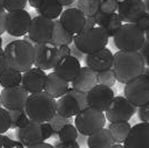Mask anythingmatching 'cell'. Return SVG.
Masks as SVG:
<instances>
[{
    "label": "cell",
    "mask_w": 149,
    "mask_h": 148,
    "mask_svg": "<svg viewBox=\"0 0 149 148\" xmlns=\"http://www.w3.org/2000/svg\"><path fill=\"white\" fill-rule=\"evenodd\" d=\"M125 148H149V124L139 123L131 127L124 142Z\"/></svg>",
    "instance_id": "20"
},
{
    "label": "cell",
    "mask_w": 149,
    "mask_h": 148,
    "mask_svg": "<svg viewBox=\"0 0 149 148\" xmlns=\"http://www.w3.org/2000/svg\"><path fill=\"white\" fill-rule=\"evenodd\" d=\"M139 54L143 56V60H145V64L146 66L149 68V41L145 40L143 47L139 50Z\"/></svg>",
    "instance_id": "41"
},
{
    "label": "cell",
    "mask_w": 149,
    "mask_h": 148,
    "mask_svg": "<svg viewBox=\"0 0 149 148\" xmlns=\"http://www.w3.org/2000/svg\"><path fill=\"white\" fill-rule=\"evenodd\" d=\"M2 140H3V148H17L21 145L17 139H13L6 135H2Z\"/></svg>",
    "instance_id": "40"
},
{
    "label": "cell",
    "mask_w": 149,
    "mask_h": 148,
    "mask_svg": "<svg viewBox=\"0 0 149 148\" xmlns=\"http://www.w3.org/2000/svg\"><path fill=\"white\" fill-rule=\"evenodd\" d=\"M143 5H145V9H146V13H149V0H143Z\"/></svg>",
    "instance_id": "52"
},
{
    "label": "cell",
    "mask_w": 149,
    "mask_h": 148,
    "mask_svg": "<svg viewBox=\"0 0 149 148\" xmlns=\"http://www.w3.org/2000/svg\"><path fill=\"white\" fill-rule=\"evenodd\" d=\"M41 1H42V0H28V3H29V6L32 7V8L38 9L39 6H40V3H41Z\"/></svg>",
    "instance_id": "51"
},
{
    "label": "cell",
    "mask_w": 149,
    "mask_h": 148,
    "mask_svg": "<svg viewBox=\"0 0 149 148\" xmlns=\"http://www.w3.org/2000/svg\"><path fill=\"white\" fill-rule=\"evenodd\" d=\"M120 0H101L99 7V13L102 15H112L116 13L118 9Z\"/></svg>",
    "instance_id": "35"
},
{
    "label": "cell",
    "mask_w": 149,
    "mask_h": 148,
    "mask_svg": "<svg viewBox=\"0 0 149 148\" xmlns=\"http://www.w3.org/2000/svg\"><path fill=\"white\" fill-rule=\"evenodd\" d=\"M115 98V93L110 87L96 85L86 94L87 106L93 109L105 112Z\"/></svg>",
    "instance_id": "13"
},
{
    "label": "cell",
    "mask_w": 149,
    "mask_h": 148,
    "mask_svg": "<svg viewBox=\"0 0 149 148\" xmlns=\"http://www.w3.org/2000/svg\"><path fill=\"white\" fill-rule=\"evenodd\" d=\"M87 106L86 93H80L69 88L68 91L57 100V114L66 118L77 116Z\"/></svg>",
    "instance_id": "7"
},
{
    "label": "cell",
    "mask_w": 149,
    "mask_h": 148,
    "mask_svg": "<svg viewBox=\"0 0 149 148\" xmlns=\"http://www.w3.org/2000/svg\"><path fill=\"white\" fill-rule=\"evenodd\" d=\"M15 135L16 139L25 148L45 142L41 124L32 121L30 119L25 127L15 129Z\"/></svg>",
    "instance_id": "15"
},
{
    "label": "cell",
    "mask_w": 149,
    "mask_h": 148,
    "mask_svg": "<svg viewBox=\"0 0 149 148\" xmlns=\"http://www.w3.org/2000/svg\"><path fill=\"white\" fill-rule=\"evenodd\" d=\"M97 84V73L88 67H81L74 80L71 81V88L80 93L87 94Z\"/></svg>",
    "instance_id": "22"
},
{
    "label": "cell",
    "mask_w": 149,
    "mask_h": 148,
    "mask_svg": "<svg viewBox=\"0 0 149 148\" xmlns=\"http://www.w3.org/2000/svg\"><path fill=\"white\" fill-rule=\"evenodd\" d=\"M101 0H77V9L85 15V17H93L99 13Z\"/></svg>",
    "instance_id": "30"
},
{
    "label": "cell",
    "mask_w": 149,
    "mask_h": 148,
    "mask_svg": "<svg viewBox=\"0 0 149 148\" xmlns=\"http://www.w3.org/2000/svg\"><path fill=\"white\" fill-rule=\"evenodd\" d=\"M97 26V20L95 17H86L85 20V27H84V30H89V29H93ZM82 30V31H84Z\"/></svg>",
    "instance_id": "47"
},
{
    "label": "cell",
    "mask_w": 149,
    "mask_h": 148,
    "mask_svg": "<svg viewBox=\"0 0 149 148\" xmlns=\"http://www.w3.org/2000/svg\"><path fill=\"white\" fill-rule=\"evenodd\" d=\"M3 1L5 0H0V8H3Z\"/></svg>",
    "instance_id": "56"
},
{
    "label": "cell",
    "mask_w": 149,
    "mask_h": 148,
    "mask_svg": "<svg viewBox=\"0 0 149 148\" xmlns=\"http://www.w3.org/2000/svg\"><path fill=\"white\" fill-rule=\"evenodd\" d=\"M29 94L21 85L3 88L0 93L1 105L7 110H25L26 101Z\"/></svg>",
    "instance_id": "12"
},
{
    "label": "cell",
    "mask_w": 149,
    "mask_h": 148,
    "mask_svg": "<svg viewBox=\"0 0 149 148\" xmlns=\"http://www.w3.org/2000/svg\"><path fill=\"white\" fill-rule=\"evenodd\" d=\"M93 17L97 20V26L105 31L108 37H113L116 32L119 30V28L124 24L121 19L119 18L117 13H112V15H102L98 13Z\"/></svg>",
    "instance_id": "24"
},
{
    "label": "cell",
    "mask_w": 149,
    "mask_h": 148,
    "mask_svg": "<svg viewBox=\"0 0 149 148\" xmlns=\"http://www.w3.org/2000/svg\"><path fill=\"white\" fill-rule=\"evenodd\" d=\"M80 60H78L72 56H68L57 62L56 66L54 67V73H56L66 81L71 82L76 75L78 74V71L80 70Z\"/></svg>",
    "instance_id": "21"
},
{
    "label": "cell",
    "mask_w": 149,
    "mask_h": 148,
    "mask_svg": "<svg viewBox=\"0 0 149 148\" xmlns=\"http://www.w3.org/2000/svg\"><path fill=\"white\" fill-rule=\"evenodd\" d=\"M6 10L3 8H0V36L6 32Z\"/></svg>",
    "instance_id": "44"
},
{
    "label": "cell",
    "mask_w": 149,
    "mask_h": 148,
    "mask_svg": "<svg viewBox=\"0 0 149 148\" xmlns=\"http://www.w3.org/2000/svg\"><path fill=\"white\" fill-rule=\"evenodd\" d=\"M116 77L112 71V69H108L105 71L97 73V84L98 85H104V86L110 87L111 88L116 84Z\"/></svg>",
    "instance_id": "34"
},
{
    "label": "cell",
    "mask_w": 149,
    "mask_h": 148,
    "mask_svg": "<svg viewBox=\"0 0 149 148\" xmlns=\"http://www.w3.org/2000/svg\"><path fill=\"white\" fill-rule=\"evenodd\" d=\"M137 111V107L131 104L125 96H115L111 104L105 111L108 121H128Z\"/></svg>",
    "instance_id": "9"
},
{
    "label": "cell",
    "mask_w": 149,
    "mask_h": 148,
    "mask_svg": "<svg viewBox=\"0 0 149 148\" xmlns=\"http://www.w3.org/2000/svg\"><path fill=\"white\" fill-rule=\"evenodd\" d=\"M0 148H3V140H2V135H0Z\"/></svg>",
    "instance_id": "55"
},
{
    "label": "cell",
    "mask_w": 149,
    "mask_h": 148,
    "mask_svg": "<svg viewBox=\"0 0 149 148\" xmlns=\"http://www.w3.org/2000/svg\"><path fill=\"white\" fill-rule=\"evenodd\" d=\"M26 148H55V147H54V145L44 142H39V144H36V145H32V146H29V147H26Z\"/></svg>",
    "instance_id": "49"
},
{
    "label": "cell",
    "mask_w": 149,
    "mask_h": 148,
    "mask_svg": "<svg viewBox=\"0 0 149 148\" xmlns=\"http://www.w3.org/2000/svg\"><path fill=\"white\" fill-rule=\"evenodd\" d=\"M54 30V20L36 16L31 19V24L28 30V38L33 45L35 43H48L51 41Z\"/></svg>",
    "instance_id": "11"
},
{
    "label": "cell",
    "mask_w": 149,
    "mask_h": 148,
    "mask_svg": "<svg viewBox=\"0 0 149 148\" xmlns=\"http://www.w3.org/2000/svg\"><path fill=\"white\" fill-rule=\"evenodd\" d=\"M9 112H10V117H11L10 129L22 128L29 121V118H28L25 110H11Z\"/></svg>",
    "instance_id": "32"
},
{
    "label": "cell",
    "mask_w": 149,
    "mask_h": 148,
    "mask_svg": "<svg viewBox=\"0 0 149 148\" xmlns=\"http://www.w3.org/2000/svg\"><path fill=\"white\" fill-rule=\"evenodd\" d=\"M47 80V74L46 71L39 69V68H30L29 70L22 74V80L21 86L26 89V91L31 94H37L44 91Z\"/></svg>",
    "instance_id": "17"
},
{
    "label": "cell",
    "mask_w": 149,
    "mask_h": 148,
    "mask_svg": "<svg viewBox=\"0 0 149 148\" xmlns=\"http://www.w3.org/2000/svg\"><path fill=\"white\" fill-rule=\"evenodd\" d=\"M145 40V32H143L134 24H123L113 36L115 46L118 48L119 51H139Z\"/></svg>",
    "instance_id": "4"
},
{
    "label": "cell",
    "mask_w": 149,
    "mask_h": 148,
    "mask_svg": "<svg viewBox=\"0 0 149 148\" xmlns=\"http://www.w3.org/2000/svg\"><path fill=\"white\" fill-rule=\"evenodd\" d=\"M107 129L115 144H124L125 139L127 138L131 129V126L128 121H112L109 124Z\"/></svg>",
    "instance_id": "28"
},
{
    "label": "cell",
    "mask_w": 149,
    "mask_h": 148,
    "mask_svg": "<svg viewBox=\"0 0 149 148\" xmlns=\"http://www.w3.org/2000/svg\"><path fill=\"white\" fill-rule=\"evenodd\" d=\"M35 60L33 65L36 68L41 70H49L54 69L56 64L59 61L58 54H57V47L50 43H35Z\"/></svg>",
    "instance_id": "14"
},
{
    "label": "cell",
    "mask_w": 149,
    "mask_h": 148,
    "mask_svg": "<svg viewBox=\"0 0 149 148\" xmlns=\"http://www.w3.org/2000/svg\"><path fill=\"white\" fill-rule=\"evenodd\" d=\"M57 54H58V59L59 60L62 58H66V57L70 56V47L67 45L59 46V47H57Z\"/></svg>",
    "instance_id": "42"
},
{
    "label": "cell",
    "mask_w": 149,
    "mask_h": 148,
    "mask_svg": "<svg viewBox=\"0 0 149 148\" xmlns=\"http://www.w3.org/2000/svg\"><path fill=\"white\" fill-rule=\"evenodd\" d=\"M125 97L135 107H141L149 103V77L140 75L125 84Z\"/></svg>",
    "instance_id": "8"
},
{
    "label": "cell",
    "mask_w": 149,
    "mask_h": 148,
    "mask_svg": "<svg viewBox=\"0 0 149 148\" xmlns=\"http://www.w3.org/2000/svg\"><path fill=\"white\" fill-rule=\"evenodd\" d=\"M7 68L24 74L33 66L35 49L33 43L24 39L13 40L3 49Z\"/></svg>",
    "instance_id": "2"
},
{
    "label": "cell",
    "mask_w": 149,
    "mask_h": 148,
    "mask_svg": "<svg viewBox=\"0 0 149 148\" xmlns=\"http://www.w3.org/2000/svg\"><path fill=\"white\" fill-rule=\"evenodd\" d=\"M55 148H80L79 144L77 142H56L54 145Z\"/></svg>",
    "instance_id": "45"
},
{
    "label": "cell",
    "mask_w": 149,
    "mask_h": 148,
    "mask_svg": "<svg viewBox=\"0 0 149 148\" xmlns=\"http://www.w3.org/2000/svg\"><path fill=\"white\" fill-rule=\"evenodd\" d=\"M109 37L99 27H95L89 30H84L74 37V45L84 55H89L98 50L106 48Z\"/></svg>",
    "instance_id": "5"
},
{
    "label": "cell",
    "mask_w": 149,
    "mask_h": 148,
    "mask_svg": "<svg viewBox=\"0 0 149 148\" xmlns=\"http://www.w3.org/2000/svg\"><path fill=\"white\" fill-rule=\"evenodd\" d=\"M25 111L32 121L48 123L57 112V100L45 91L31 94L26 101Z\"/></svg>",
    "instance_id": "3"
},
{
    "label": "cell",
    "mask_w": 149,
    "mask_h": 148,
    "mask_svg": "<svg viewBox=\"0 0 149 148\" xmlns=\"http://www.w3.org/2000/svg\"><path fill=\"white\" fill-rule=\"evenodd\" d=\"M145 37H146V40L149 41V28H148V30L145 32Z\"/></svg>",
    "instance_id": "54"
},
{
    "label": "cell",
    "mask_w": 149,
    "mask_h": 148,
    "mask_svg": "<svg viewBox=\"0 0 149 148\" xmlns=\"http://www.w3.org/2000/svg\"><path fill=\"white\" fill-rule=\"evenodd\" d=\"M0 49H2V38L0 36Z\"/></svg>",
    "instance_id": "57"
},
{
    "label": "cell",
    "mask_w": 149,
    "mask_h": 148,
    "mask_svg": "<svg viewBox=\"0 0 149 148\" xmlns=\"http://www.w3.org/2000/svg\"><path fill=\"white\" fill-rule=\"evenodd\" d=\"M86 17L79 9L76 7H70L63 10L59 17V21L61 26L71 35H78L84 30Z\"/></svg>",
    "instance_id": "16"
},
{
    "label": "cell",
    "mask_w": 149,
    "mask_h": 148,
    "mask_svg": "<svg viewBox=\"0 0 149 148\" xmlns=\"http://www.w3.org/2000/svg\"><path fill=\"white\" fill-rule=\"evenodd\" d=\"M38 10V15L50 20H56L63 11V7L58 0H42Z\"/></svg>",
    "instance_id": "26"
},
{
    "label": "cell",
    "mask_w": 149,
    "mask_h": 148,
    "mask_svg": "<svg viewBox=\"0 0 149 148\" xmlns=\"http://www.w3.org/2000/svg\"><path fill=\"white\" fill-rule=\"evenodd\" d=\"M87 145L89 148H111L115 142L107 128H101L93 135L87 137Z\"/></svg>",
    "instance_id": "25"
},
{
    "label": "cell",
    "mask_w": 149,
    "mask_h": 148,
    "mask_svg": "<svg viewBox=\"0 0 149 148\" xmlns=\"http://www.w3.org/2000/svg\"><path fill=\"white\" fill-rule=\"evenodd\" d=\"M11 126V117L9 110L0 107V135H3L10 129Z\"/></svg>",
    "instance_id": "36"
},
{
    "label": "cell",
    "mask_w": 149,
    "mask_h": 148,
    "mask_svg": "<svg viewBox=\"0 0 149 148\" xmlns=\"http://www.w3.org/2000/svg\"><path fill=\"white\" fill-rule=\"evenodd\" d=\"M111 148H125V147H124V145H123V144H115Z\"/></svg>",
    "instance_id": "53"
},
{
    "label": "cell",
    "mask_w": 149,
    "mask_h": 148,
    "mask_svg": "<svg viewBox=\"0 0 149 148\" xmlns=\"http://www.w3.org/2000/svg\"><path fill=\"white\" fill-rule=\"evenodd\" d=\"M112 61H113V54L108 48H104L96 52L85 56L86 67L90 68L95 73L111 69Z\"/></svg>",
    "instance_id": "19"
},
{
    "label": "cell",
    "mask_w": 149,
    "mask_h": 148,
    "mask_svg": "<svg viewBox=\"0 0 149 148\" xmlns=\"http://www.w3.org/2000/svg\"><path fill=\"white\" fill-rule=\"evenodd\" d=\"M41 129H42V135H44L45 142H46L47 139H49L50 137H52V135H54V130H52L49 123L41 124Z\"/></svg>",
    "instance_id": "43"
},
{
    "label": "cell",
    "mask_w": 149,
    "mask_h": 148,
    "mask_svg": "<svg viewBox=\"0 0 149 148\" xmlns=\"http://www.w3.org/2000/svg\"><path fill=\"white\" fill-rule=\"evenodd\" d=\"M69 82L62 79L60 76H58L56 73H50L47 75V80L45 86V93H47L50 97L54 99L60 98L68 91Z\"/></svg>",
    "instance_id": "23"
},
{
    "label": "cell",
    "mask_w": 149,
    "mask_h": 148,
    "mask_svg": "<svg viewBox=\"0 0 149 148\" xmlns=\"http://www.w3.org/2000/svg\"><path fill=\"white\" fill-rule=\"evenodd\" d=\"M143 13H146L143 0H121L117 15L125 24H134Z\"/></svg>",
    "instance_id": "18"
},
{
    "label": "cell",
    "mask_w": 149,
    "mask_h": 148,
    "mask_svg": "<svg viewBox=\"0 0 149 148\" xmlns=\"http://www.w3.org/2000/svg\"><path fill=\"white\" fill-rule=\"evenodd\" d=\"M106 120L105 112L86 107L77 116H74V127L79 134L88 137L104 128Z\"/></svg>",
    "instance_id": "6"
},
{
    "label": "cell",
    "mask_w": 149,
    "mask_h": 148,
    "mask_svg": "<svg viewBox=\"0 0 149 148\" xmlns=\"http://www.w3.org/2000/svg\"><path fill=\"white\" fill-rule=\"evenodd\" d=\"M134 25L136 26V27H138L143 32H146L149 28V13H143V15L134 22Z\"/></svg>",
    "instance_id": "38"
},
{
    "label": "cell",
    "mask_w": 149,
    "mask_h": 148,
    "mask_svg": "<svg viewBox=\"0 0 149 148\" xmlns=\"http://www.w3.org/2000/svg\"><path fill=\"white\" fill-rule=\"evenodd\" d=\"M27 3H28V0H5L3 9L7 13L16 11V10H24Z\"/></svg>",
    "instance_id": "37"
},
{
    "label": "cell",
    "mask_w": 149,
    "mask_h": 148,
    "mask_svg": "<svg viewBox=\"0 0 149 148\" xmlns=\"http://www.w3.org/2000/svg\"><path fill=\"white\" fill-rule=\"evenodd\" d=\"M60 3H61L62 7H67V8H70V6H72L76 0H58Z\"/></svg>",
    "instance_id": "50"
},
{
    "label": "cell",
    "mask_w": 149,
    "mask_h": 148,
    "mask_svg": "<svg viewBox=\"0 0 149 148\" xmlns=\"http://www.w3.org/2000/svg\"><path fill=\"white\" fill-rule=\"evenodd\" d=\"M31 16L27 10L9 11L6 15V32L13 37H24L28 34Z\"/></svg>",
    "instance_id": "10"
},
{
    "label": "cell",
    "mask_w": 149,
    "mask_h": 148,
    "mask_svg": "<svg viewBox=\"0 0 149 148\" xmlns=\"http://www.w3.org/2000/svg\"><path fill=\"white\" fill-rule=\"evenodd\" d=\"M145 68L146 64L139 51L128 52L118 50L116 54H113L111 69L116 80L120 84H127L128 81L143 75Z\"/></svg>",
    "instance_id": "1"
},
{
    "label": "cell",
    "mask_w": 149,
    "mask_h": 148,
    "mask_svg": "<svg viewBox=\"0 0 149 148\" xmlns=\"http://www.w3.org/2000/svg\"><path fill=\"white\" fill-rule=\"evenodd\" d=\"M22 74L17 70L7 68L6 70L0 75V86L2 88H10V87L21 85Z\"/></svg>",
    "instance_id": "29"
},
{
    "label": "cell",
    "mask_w": 149,
    "mask_h": 148,
    "mask_svg": "<svg viewBox=\"0 0 149 148\" xmlns=\"http://www.w3.org/2000/svg\"><path fill=\"white\" fill-rule=\"evenodd\" d=\"M69 47H70V56H72V57H74V58H77L78 60H79V59H85V56L86 55H84L80 50L77 49V47L74 46V43H71Z\"/></svg>",
    "instance_id": "46"
},
{
    "label": "cell",
    "mask_w": 149,
    "mask_h": 148,
    "mask_svg": "<svg viewBox=\"0 0 149 148\" xmlns=\"http://www.w3.org/2000/svg\"><path fill=\"white\" fill-rule=\"evenodd\" d=\"M72 118H66V117H62L60 116L59 114H55V116L50 119L48 123L50 124V126H51V128L54 130V136H57L58 135V133H59V130L61 129L63 126H66V125H68V124H72Z\"/></svg>",
    "instance_id": "33"
},
{
    "label": "cell",
    "mask_w": 149,
    "mask_h": 148,
    "mask_svg": "<svg viewBox=\"0 0 149 148\" xmlns=\"http://www.w3.org/2000/svg\"><path fill=\"white\" fill-rule=\"evenodd\" d=\"M7 69L6 60H5V55H3V49H0V75L2 74Z\"/></svg>",
    "instance_id": "48"
},
{
    "label": "cell",
    "mask_w": 149,
    "mask_h": 148,
    "mask_svg": "<svg viewBox=\"0 0 149 148\" xmlns=\"http://www.w3.org/2000/svg\"><path fill=\"white\" fill-rule=\"evenodd\" d=\"M138 117L141 120V123L149 124V103L146 105L139 107L138 109Z\"/></svg>",
    "instance_id": "39"
},
{
    "label": "cell",
    "mask_w": 149,
    "mask_h": 148,
    "mask_svg": "<svg viewBox=\"0 0 149 148\" xmlns=\"http://www.w3.org/2000/svg\"><path fill=\"white\" fill-rule=\"evenodd\" d=\"M78 130L76 129L74 125L72 124H68L66 126H63L61 129L59 130L58 133V138H59V142H77V138H78Z\"/></svg>",
    "instance_id": "31"
},
{
    "label": "cell",
    "mask_w": 149,
    "mask_h": 148,
    "mask_svg": "<svg viewBox=\"0 0 149 148\" xmlns=\"http://www.w3.org/2000/svg\"><path fill=\"white\" fill-rule=\"evenodd\" d=\"M74 35L69 34L61 26L59 19L54 20V30H52V37H51V41L50 43L54 45L55 47H59V46H63L67 45L70 46L74 43Z\"/></svg>",
    "instance_id": "27"
},
{
    "label": "cell",
    "mask_w": 149,
    "mask_h": 148,
    "mask_svg": "<svg viewBox=\"0 0 149 148\" xmlns=\"http://www.w3.org/2000/svg\"><path fill=\"white\" fill-rule=\"evenodd\" d=\"M0 107H2V105H1V100H0Z\"/></svg>",
    "instance_id": "58"
}]
</instances>
